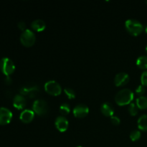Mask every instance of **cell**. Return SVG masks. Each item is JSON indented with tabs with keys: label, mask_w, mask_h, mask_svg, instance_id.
<instances>
[{
	"label": "cell",
	"mask_w": 147,
	"mask_h": 147,
	"mask_svg": "<svg viewBox=\"0 0 147 147\" xmlns=\"http://www.w3.org/2000/svg\"><path fill=\"white\" fill-rule=\"evenodd\" d=\"M134 98V94L133 92L129 89L126 88L118 92L115 97V101L119 106H123L131 103Z\"/></svg>",
	"instance_id": "cell-1"
},
{
	"label": "cell",
	"mask_w": 147,
	"mask_h": 147,
	"mask_svg": "<svg viewBox=\"0 0 147 147\" xmlns=\"http://www.w3.org/2000/svg\"><path fill=\"white\" fill-rule=\"evenodd\" d=\"M125 27L128 32L133 36H138L143 32L144 27L142 23L136 20L130 19L125 22Z\"/></svg>",
	"instance_id": "cell-2"
},
{
	"label": "cell",
	"mask_w": 147,
	"mask_h": 147,
	"mask_svg": "<svg viewBox=\"0 0 147 147\" xmlns=\"http://www.w3.org/2000/svg\"><path fill=\"white\" fill-rule=\"evenodd\" d=\"M0 70L6 76H9L15 70V65L12 60L8 57H4L0 60Z\"/></svg>",
	"instance_id": "cell-3"
},
{
	"label": "cell",
	"mask_w": 147,
	"mask_h": 147,
	"mask_svg": "<svg viewBox=\"0 0 147 147\" xmlns=\"http://www.w3.org/2000/svg\"><path fill=\"white\" fill-rule=\"evenodd\" d=\"M35 34L30 30H24L20 36V42L24 47H32L35 42Z\"/></svg>",
	"instance_id": "cell-4"
},
{
	"label": "cell",
	"mask_w": 147,
	"mask_h": 147,
	"mask_svg": "<svg viewBox=\"0 0 147 147\" xmlns=\"http://www.w3.org/2000/svg\"><path fill=\"white\" fill-rule=\"evenodd\" d=\"M32 109L34 113L38 116H45L48 112V105L45 100L42 99H37L34 100L33 103Z\"/></svg>",
	"instance_id": "cell-5"
},
{
	"label": "cell",
	"mask_w": 147,
	"mask_h": 147,
	"mask_svg": "<svg viewBox=\"0 0 147 147\" xmlns=\"http://www.w3.org/2000/svg\"><path fill=\"white\" fill-rule=\"evenodd\" d=\"M45 90L48 94L57 96L61 94L62 88L58 83L55 80H49L45 84Z\"/></svg>",
	"instance_id": "cell-6"
},
{
	"label": "cell",
	"mask_w": 147,
	"mask_h": 147,
	"mask_svg": "<svg viewBox=\"0 0 147 147\" xmlns=\"http://www.w3.org/2000/svg\"><path fill=\"white\" fill-rule=\"evenodd\" d=\"M40 88L36 85H31V86H27L22 87L20 88V95L24 96H28L30 98H33L37 96V93H38Z\"/></svg>",
	"instance_id": "cell-7"
},
{
	"label": "cell",
	"mask_w": 147,
	"mask_h": 147,
	"mask_svg": "<svg viewBox=\"0 0 147 147\" xmlns=\"http://www.w3.org/2000/svg\"><path fill=\"white\" fill-rule=\"evenodd\" d=\"M12 119V113L7 108H0V125H7Z\"/></svg>",
	"instance_id": "cell-8"
},
{
	"label": "cell",
	"mask_w": 147,
	"mask_h": 147,
	"mask_svg": "<svg viewBox=\"0 0 147 147\" xmlns=\"http://www.w3.org/2000/svg\"><path fill=\"white\" fill-rule=\"evenodd\" d=\"M89 109L86 105L78 104L73 109V115L75 117L82 119L84 118L88 114Z\"/></svg>",
	"instance_id": "cell-9"
},
{
	"label": "cell",
	"mask_w": 147,
	"mask_h": 147,
	"mask_svg": "<svg viewBox=\"0 0 147 147\" xmlns=\"http://www.w3.org/2000/svg\"><path fill=\"white\" fill-rule=\"evenodd\" d=\"M130 78L129 76L126 73H119L115 76L114 83L117 87L123 86L127 84L129 82Z\"/></svg>",
	"instance_id": "cell-10"
},
{
	"label": "cell",
	"mask_w": 147,
	"mask_h": 147,
	"mask_svg": "<svg viewBox=\"0 0 147 147\" xmlns=\"http://www.w3.org/2000/svg\"><path fill=\"white\" fill-rule=\"evenodd\" d=\"M55 127L57 128V130L60 132H65L67 131V128H68V121L65 117L63 116H58L56 119L55 122Z\"/></svg>",
	"instance_id": "cell-11"
},
{
	"label": "cell",
	"mask_w": 147,
	"mask_h": 147,
	"mask_svg": "<svg viewBox=\"0 0 147 147\" xmlns=\"http://www.w3.org/2000/svg\"><path fill=\"white\" fill-rule=\"evenodd\" d=\"M34 118V112L30 109H25L21 113L20 119L23 123H29L32 121Z\"/></svg>",
	"instance_id": "cell-12"
},
{
	"label": "cell",
	"mask_w": 147,
	"mask_h": 147,
	"mask_svg": "<svg viewBox=\"0 0 147 147\" xmlns=\"http://www.w3.org/2000/svg\"><path fill=\"white\" fill-rule=\"evenodd\" d=\"M26 103H27V101H26L25 98L20 94L14 96L13 99V106L18 110L24 109L26 106Z\"/></svg>",
	"instance_id": "cell-13"
},
{
	"label": "cell",
	"mask_w": 147,
	"mask_h": 147,
	"mask_svg": "<svg viewBox=\"0 0 147 147\" xmlns=\"http://www.w3.org/2000/svg\"><path fill=\"white\" fill-rule=\"evenodd\" d=\"M100 111H101V113L106 116H111V117L114 114V109H113V106L108 102H106L101 105Z\"/></svg>",
	"instance_id": "cell-14"
},
{
	"label": "cell",
	"mask_w": 147,
	"mask_h": 147,
	"mask_svg": "<svg viewBox=\"0 0 147 147\" xmlns=\"http://www.w3.org/2000/svg\"><path fill=\"white\" fill-rule=\"evenodd\" d=\"M31 27L33 30L36 32H42L45 30L46 27L45 22L42 20H36L33 21L31 24Z\"/></svg>",
	"instance_id": "cell-15"
},
{
	"label": "cell",
	"mask_w": 147,
	"mask_h": 147,
	"mask_svg": "<svg viewBox=\"0 0 147 147\" xmlns=\"http://www.w3.org/2000/svg\"><path fill=\"white\" fill-rule=\"evenodd\" d=\"M138 128L141 131H147V115L144 114L141 116L138 119Z\"/></svg>",
	"instance_id": "cell-16"
},
{
	"label": "cell",
	"mask_w": 147,
	"mask_h": 147,
	"mask_svg": "<svg viewBox=\"0 0 147 147\" xmlns=\"http://www.w3.org/2000/svg\"><path fill=\"white\" fill-rule=\"evenodd\" d=\"M136 104L139 109L145 110L147 109V97L146 96H139L136 99Z\"/></svg>",
	"instance_id": "cell-17"
},
{
	"label": "cell",
	"mask_w": 147,
	"mask_h": 147,
	"mask_svg": "<svg viewBox=\"0 0 147 147\" xmlns=\"http://www.w3.org/2000/svg\"><path fill=\"white\" fill-rule=\"evenodd\" d=\"M136 65L141 69L147 70V56L142 55L136 60Z\"/></svg>",
	"instance_id": "cell-18"
},
{
	"label": "cell",
	"mask_w": 147,
	"mask_h": 147,
	"mask_svg": "<svg viewBox=\"0 0 147 147\" xmlns=\"http://www.w3.org/2000/svg\"><path fill=\"white\" fill-rule=\"evenodd\" d=\"M128 111H129V113L131 116H135L138 114V111H139V108L137 107L136 103H131L129 104V109H128Z\"/></svg>",
	"instance_id": "cell-19"
},
{
	"label": "cell",
	"mask_w": 147,
	"mask_h": 147,
	"mask_svg": "<svg viewBox=\"0 0 147 147\" xmlns=\"http://www.w3.org/2000/svg\"><path fill=\"white\" fill-rule=\"evenodd\" d=\"M60 112L63 116H67L70 112V107L67 103H64L60 106Z\"/></svg>",
	"instance_id": "cell-20"
},
{
	"label": "cell",
	"mask_w": 147,
	"mask_h": 147,
	"mask_svg": "<svg viewBox=\"0 0 147 147\" xmlns=\"http://www.w3.org/2000/svg\"><path fill=\"white\" fill-rule=\"evenodd\" d=\"M141 136H142V134H141L140 131L134 130L130 134V139L133 142H136L140 139Z\"/></svg>",
	"instance_id": "cell-21"
},
{
	"label": "cell",
	"mask_w": 147,
	"mask_h": 147,
	"mask_svg": "<svg viewBox=\"0 0 147 147\" xmlns=\"http://www.w3.org/2000/svg\"><path fill=\"white\" fill-rule=\"evenodd\" d=\"M64 92L69 99H74L76 98V93L73 89L66 88L64 89Z\"/></svg>",
	"instance_id": "cell-22"
},
{
	"label": "cell",
	"mask_w": 147,
	"mask_h": 147,
	"mask_svg": "<svg viewBox=\"0 0 147 147\" xmlns=\"http://www.w3.org/2000/svg\"><path fill=\"white\" fill-rule=\"evenodd\" d=\"M145 92H146V88L144 86L142 85H139L136 89V94L139 95L140 96H143V95L144 94Z\"/></svg>",
	"instance_id": "cell-23"
},
{
	"label": "cell",
	"mask_w": 147,
	"mask_h": 147,
	"mask_svg": "<svg viewBox=\"0 0 147 147\" xmlns=\"http://www.w3.org/2000/svg\"><path fill=\"white\" fill-rule=\"evenodd\" d=\"M141 83H142V86H147V70H145L143 72L141 76Z\"/></svg>",
	"instance_id": "cell-24"
},
{
	"label": "cell",
	"mask_w": 147,
	"mask_h": 147,
	"mask_svg": "<svg viewBox=\"0 0 147 147\" xmlns=\"http://www.w3.org/2000/svg\"><path fill=\"white\" fill-rule=\"evenodd\" d=\"M111 123H113V125H116V126H118L119 124H120L121 123V120L118 116H113L111 117Z\"/></svg>",
	"instance_id": "cell-25"
},
{
	"label": "cell",
	"mask_w": 147,
	"mask_h": 147,
	"mask_svg": "<svg viewBox=\"0 0 147 147\" xmlns=\"http://www.w3.org/2000/svg\"><path fill=\"white\" fill-rule=\"evenodd\" d=\"M17 27L20 29V30L24 32V30H26V24L24 22H20L17 24Z\"/></svg>",
	"instance_id": "cell-26"
},
{
	"label": "cell",
	"mask_w": 147,
	"mask_h": 147,
	"mask_svg": "<svg viewBox=\"0 0 147 147\" xmlns=\"http://www.w3.org/2000/svg\"><path fill=\"white\" fill-rule=\"evenodd\" d=\"M4 82H5L6 84L9 85L12 83V80H11V78L9 77V76H7L5 78V80H4Z\"/></svg>",
	"instance_id": "cell-27"
},
{
	"label": "cell",
	"mask_w": 147,
	"mask_h": 147,
	"mask_svg": "<svg viewBox=\"0 0 147 147\" xmlns=\"http://www.w3.org/2000/svg\"><path fill=\"white\" fill-rule=\"evenodd\" d=\"M145 32H146V34H147V25H146V28H145Z\"/></svg>",
	"instance_id": "cell-28"
},
{
	"label": "cell",
	"mask_w": 147,
	"mask_h": 147,
	"mask_svg": "<svg viewBox=\"0 0 147 147\" xmlns=\"http://www.w3.org/2000/svg\"><path fill=\"white\" fill-rule=\"evenodd\" d=\"M145 50H146V53H147V45H146V48H145Z\"/></svg>",
	"instance_id": "cell-29"
},
{
	"label": "cell",
	"mask_w": 147,
	"mask_h": 147,
	"mask_svg": "<svg viewBox=\"0 0 147 147\" xmlns=\"http://www.w3.org/2000/svg\"><path fill=\"white\" fill-rule=\"evenodd\" d=\"M77 147H83V146H77Z\"/></svg>",
	"instance_id": "cell-30"
},
{
	"label": "cell",
	"mask_w": 147,
	"mask_h": 147,
	"mask_svg": "<svg viewBox=\"0 0 147 147\" xmlns=\"http://www.w3.org/2000/svg\"><path fill=\"white\" fill-rule=\"evenodd\" d=\"M146 4H147V1H146Z\"/></svg>",
	"instance_id": "cell-31"
}]
</instances>
